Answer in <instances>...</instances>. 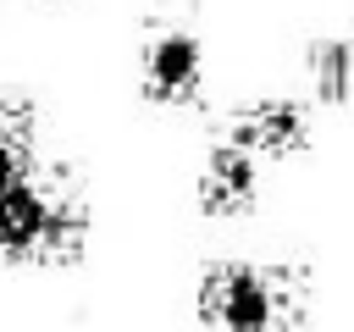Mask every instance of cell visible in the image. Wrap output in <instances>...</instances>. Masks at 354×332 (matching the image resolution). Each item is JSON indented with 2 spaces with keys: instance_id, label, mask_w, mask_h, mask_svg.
I'll return each mask as SVG.
<instances>
[{
  "instance_id": "1",
  "label": "cell",
  "mask_w": 354,
  "mask_h": 332,
  "mask_svg": "<svg viewBox=\"0 0 354 332\" xmlns=\"http://www.w3.org/2000/svg\"><path fill=\"white\" fill-rule=\"evenodd\" d=\"M88 210L61 172H22L0 188V260H72L83 249Z\"/></svg>"
},
{
  "instance_id": "2",
  "label": "cell",
  "mask_w": 354,
  "mask_h": 332,
  "mask_svg": "<svg viewBox=\"0 0 354 332\" xmlns=\"http://www.w3.org/2000/svg\"><path fill=\"white\" fill-rule=\"evenodd\" d=\"M199 315L232 332L293 326L310 315V277L299 266H260V260L216 266L199 282Z\"/></svg>"
},
{
  "instance_id": "3",
  "label": "cell",
  "mask_w": 354,
  "mask_h": 332,
  "mask_svg": "<svg viewBox=\"0 0 354 332\" xmlns=\"http://www.w3.org/2000/svg\"><path fill=\"white\" fill-rule=\"evenodd\" d=\"M138 77H144V94L149 100H199V83H205V50L188 28L177 22H160L149 28L144 39V55H138Z\"/></svg>"
},
{
  "instance_id": "4",
  "label": "cell",
  "mask_w": 354,
  "mask_h": 332,
  "mask_svg": "<svg viewBox=\"0 0 354 332\" xmlns=\"http://www.w3.org/2000/svg\"><path fill=\"white\" fill-rule=\"evenodd\" d=\"M254 194H260V149H249L243 138H221V144L205 155V172H199V199H205V210L232 216V210H249Z\"/></svg>"
},
{
  "instance_id": "5",
  "label": "cell",
  "mask_w": 354,
  "mask_h": 332,
  "mask_svg": "<svg viewBox=\"0 0 354 332\" xmlns=\"http://www.w3.org/2000/svg\"><path fill=\"white\" fill-rule=\"evenodd\" d=\"M232 138H243L260 155H288L310 138V122H304L299 100H254L232 116Z\"/></svg>"
},
{
  "instance_id": "6",
  "label": "cell",
  "mask_w": 354,
  "mask_h": 332,
  "mask_svg": "<svg viewBox=\"0 0 354 332\" xmlns=\"http://www.w3.org/2000/svg\"><path fill=\"white\" fill-rule=\"evenodd\" d=\"M310 94L315 100H348L354 94V50L343 39H321L310 50Z\"/></svg>"
},
{
  "instance_id": "7",
  "label": "cell",
  "mask_w": 354,
  "mask_h": 332,
  "mask_svg": "<svg viewBox=\"0 0 354 332\" xmlns=\"http://www.w3.org/2000/svg\"><path fill=\"white\" fill-rule=\"evenodd\" d=\"M33 111L28 105H0V188L33 172Z\"/></svg>"
}]
</instances>
